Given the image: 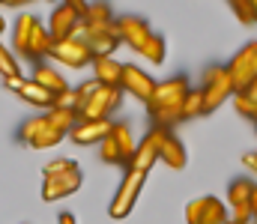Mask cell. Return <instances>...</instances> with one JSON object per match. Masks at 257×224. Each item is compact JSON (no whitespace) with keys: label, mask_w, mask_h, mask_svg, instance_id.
<instances>
[{"label":"cell","mask_w":257,"mask_h":224,"mask_svg":"<svg viewBox=\"0 0 257 224\" xmlns=\"http://www.w3.org/2000/svg\"><path fill=\"white\" fill-rule=\"evenodd\" d=\"M0 75H3V84H12V81H21L24 75L18 69V60L9 54V48L0 42Z\"/></svg>","instance_id":"25"},{"label":"cell","mask_w":257,"mask_h":224,"mask_svg":"<svg viewBox=\"0 0 257 224\" xmlns=\"http://www.w3.org/2000/svg\"><path fill=\"white\" fill-rule=\"evenodd\" d=\"M36 21H39V18L30 15V12H21V15L15 18V27H12V48H15V54L27 57V45H30V36H33Z\"/></svg>","instance_id":"18"},{"label":"cell","mask_w":257,"mask_h":224,"mask_svg":"<svg viewBox=\"0 0 257 224\" xmlns=\"http://www.w3.org/2000/svg\"><path fill=\"white\" fill-rule=\"evenodd\" d=\"M99 158H102L105 164H120V149L114 144V138H108V141L99 144Z\"/></svg>","instance_id":"32"},{"label":"cell","mask_w":257,"mask_h":224,"mask_svg":"<svg viewBox=\"0 0 257 224\" xmlns=\"http://www.w3.org/2000/svg\"><path fill=\"white\" fill-rule=\"evenodd\" d=\"M242 164H245L251 173H257V149H251V152H245V155H242Z\"/></svg>","instance_id":"34"},{"label":"cell","mask_w":257,"mask_h":224,"mask_svg":"<svg viewBox=\"0 0 257 224\" xmlns=\"http://www.w3.org/2000/svg\"><path fill=\"white\" fill-rule=\"evenodd\" d=\"M245 96H251V99L257 102V84H254V87H248V90H245Z\"/></svg>","instance_id":"37"},{"label":"cell","mask_w":257,"mask_h":224,"mask_svg":"<svg viewBox=\"0 0 257 224\" xmlns=\"http://www.w3.org/2000/svg\"><path fill=\"white\" fill-rule=\"evenodd\" d=\"M144 185H147V173H141V170H126V176L120 179L117 194H114L111 203H108V215H111L114 221H123V218L132 215V209H135V203H138Z\"/></svg>","instance_id":"3"},{"label":"cell","mask_w":257,"mask_h":224,"mask_svg":"<svg viewBox=\"0 0 257 224\" xmlns=\"http://www.w3.org/2000/svg\"><path fill=\"white\" fill-rule=\"evenodd\" d=\"M254 132H257V120H254Z\"/></svg>","instance_id":"40"},{"label":"cell","mask_w":257,"mask_h":224,"mask_svg":"<svg viewBox=\"0 0 257 224\" xmlns=\"http://www.w3.org/2000/svg\"><path fill=\"white\" fill-rule=\"evenodd\" d=\"M227 224H251V221H233V218H230V221H227Z\"/></svg>","instance_id":"39"},{"label":"cell","mask_w":257,"mask_h":224,"mask_svg":"<svg viewBox=\"0 0 257 224\" xmlns=\"http://www.w3.org/2000/svg\"><path fill=\"white\" fill-rule=\"evenodd\" d=\"M57 224H78V221H75V215H72V212H63V215L57 218Z\"/></svg>","instance_id":"36"},{"label":"cell","mask_w":257,"mask_h":224,"mask_svg":"<svg viewBox=\"0 0 257 224\" xmlns=\"http://www.w3.org/2000/svg\"><path fill=\"white\" fill-rule=\"evenodd\" d=\"M81 24H93V27H99V24H114V12H111L108 3H90Z\"/></svg>","instance_id":"26"},{"label":"cell","mask_w":257,"mask_h":224,"mask_svg":"<svg viewBox=\"0 0 257 224\" xmlns=\"http://www.w3.org/2000/svg\"><path fill=\"white\" fill-rule=\"evenodd\" d=\"M114 24H117L120 42L128 45L135 54H141V48H144V45H147V39L153 36L150 21H147V18H141V15H120V18H114Z\"/></svg>","instance_id":"11"},{"label":"cell","mask_w":257,"mask_h":224,"mask_svg":"<svg viewBox=\"0 0 257 224\" xmlns=\"http://www.w3.org/2000/svg\"><path fill=\"white\" fill-rule=\"evenodd\" d=\"M96 90H99V81H96V78H93V81H87V84H81V87H75V99H78V108H81V105H84V102H87V99H90Z\"/></svg>","instance_id":"33"},{"label":"cell","mask_w":257,"mask_h":224,"mask_svg":"<svg viewBox=\"0 0 257 224\" xmlns=\"http://www.w3.org/2000/svg\"><path fill=\"white\" fill-rule=\"evenodd\" d=\"M3 30H6V21H3V15H0V33H3Z\"/></svg>","instance_id":"38"},{"label":"cell","mask_w":257,"mask_h":224,"mask_svg":"<svg viewBox=\"0 0 257 224\" xmlns=\"http://www.w3.org/2000/svg\"><path fill=\"white\" fill-rule=\"evenodd\" d=\"M30 81H36V84H39L42 90H48V93H51L54 99L72 90V87L66 84V78H63L60 72H57V69H54L51 63H36V66H33V75H30Z\"/></svg>","instance_id":"17"},{"label":"cell","mask_w":257,"mask_h":224,"mask_svg":"<svg viewBox=\"0 0 257 224\" xmlns=\"http://www.w3.org/2000/svg\"><path fill=\"white\" fill-rule=\"evenodd\" d=\"M254 182L248 176H239L227 185V206H230V218L233 221H251V194H254Z\"/></svg>","instance_id":"12"},{"label":"cell","mask_w":257,"mask_h":224,"mask_svg":"<svg viewBox=\"0 0 257 224\" xmlns=\"http://www.w3.org/2000/svg\"><path fill=\"white\" fill-rule=\"evenodd\" d=\"M84 182V173L75 170V173H66V176H54V179H45L42 182V200L45 203H54V200H63L69 194H75Z\"/></svg>","instance_id":"16"},{"label":"cell","mask_w":257,"mask_h":224,"mask_svg":"<svg viewBox=\"0 0 257 224\" xmlns=\"http://www.w3.org/2000/svg\"><path fill=\"white\" fill-rule=\"evenodd\" d=\"M111 129H114L111 120H84V123H78V126L69 132V138H72L78 147H99L102 141L111 138Z\"/></svg>","instance_id":"13"},{"label":"cell","mask_w":257,"mask_h":224,"mask_svg":"<svg viewBox=\"0 0 257 224\" xmlns=\"http://www.w3.org/2000/svg\"><path fill=\"white\" fill-rule=\"evenodd\" d=\"M111 138H114V144L120 149V164L128 170V164H132V155H135V138H132V132H128V123H114V129H111Z\"/></svg>","instance_id":"21"},{"label":"cell","mask_w":257,"mask_h":224,"mask_svg":"<svg viewBox=\"0 0 257 224\" xmlns=\"http://www.w3.org/2000/svg\"><path fill=\"white\" fill-rule=\"evenodd\" d=\"M78 39L87 42V48L93 51V57H111L120 45V33H117V24H81L78 27Z\"/></svg>","instance_id":"6"},{"label":"cell","mask_w":257,"mask_h":224,"mask_svg":"<svg viewBox=\"0 0 257 224\" xmlns=\"http://www.w3.org/2000/svg\"><path fill=\"white\" fill-rule=\"evenodd\" d=\"M93 72H96V81H99L102 87H120L123 63L114 60V57H96V60H93Z\"/></svg>","instance_id":"20"},{"label":"cell","mask_w":257,"mask_h":224,"mask_svg":"<svg viewBox=\"0 0 257 224\" xmlns=\"http://www.w3.org/2000/svg\"><path fill=\"white\" fill-rule=\"evenodd\" d=\"M75 170H81V164H78V161H72V158H54V161H48V164L42 167L45 179H54V176H66V173H75Z\"/></svg>","instance_id":"28"},{"label":"cell","mask_w":257,"mask_h":224,"mask_svg":"<svg viewBox=\"0 0 257 224\" xmlns=\"http://www.w3.org/2000/svg\"><path fill=\"white\" fill-rule=\"evenodd\" d=\"M6 90H15L18 99L27 102V105H33V108H42V111H51V108H54V96H51L48 90H42L36 81H30V78L12 81V84H6Z\"/></svg>","instance_id":"15"},{"label":"cell","mask_w":257,"mask_h":224,"mask_svg":"<svg viewBox=\"0 0 257 224\" xmlns=\"http://www.w3.org/2000/svg\"><path fill=\"white\" fill-rule=\"evenodd\" d=\"M189 93H192V84H189L186 75H174V78H168V81H159L153 99L147 102V111H150L153 129H165V132H171V126L183 123L180 111H183V102H186Z\"/></svg>","instance_id":"1"},{"label":"cell","mask_w":257,"mask_h":224,"mask_svg":"<svg viewBox=\"0 0 257 224\" xmlns=\"http://www.w3.org/2000/svg\"><path fill=\"white\" fill-rule=\"evenodd\" d=\"M227 72L233 78V90L245 93L248 87L257 84V39L239 48V54H233V60L227 63Z\"/></svg>","instance_id":"4"},{"label":"cell","mask_w":257,"mask_h":224,"mask_svg":"<svg viewBox=\"0 0 257 224\" xmlns=\"http://www.w3.org/2000/svg\"><path fill=\"white\" fill-rule=\"evenodd\" d=\"M156 78L150 72H144L141 66H135V63H123V75H120V90H123V96H135L138 102H150L153 99V93H156Z\"/></svg>","instance_id":"9"},{"label":"cell","mask_w":257,"mask_h":224,"mask_svg":"<svg viewBox=\"0 0 257 224\" xmlns=\"http://www.w3.org/2000/svg\"><path fill=\"white\" fill-rule=\"evenodd\" d=\"M186 221L189 224H227L230 215H227V209H224V203H221L218 197L206 194V197L189 200V206H186Z\"/></svg>","instance_id":"8"},{"label":"cell","mask_w":257,"mask_h":224,"mask_svg":"<svg viewBox=\"0 0 257 224\" xmlns=\"http://www.w3.org/2000/svg\"><path fill=\"white\" fill-rule=\"evenodd\" d=\"M159 161H165L171 170H183V167L189 164L186 144H183L177 135H171V132H168V138H165V144H162V158H159Z\"/></svg>","instance_id":"19"},{"label":"cell","mask_w":257,"mask_h":224,"mask_svg":"<svg viewBox=\"0 0 257 224\" xmlns=\"http://www.w3.org/2000/svg\"><path fill=\"white\" fill-rule=\"evenodd\" d=\"M45 126H48V120H45V114H39V117H30V120H24V126L18 129V141L24 144V147H36V141H39V135L45 132Z\"/></svg>","instance_id":"22"},{"label":"cell","mask_w":257,"mask_h":224,"mask_svg":"<svg viewBox=\"0 0 257 224\" xmlns=\"http://www.w3.org/2000/svg\"><path fill=\"white\" fill-rule=\"evenodd\" d=\"M200 90H203V102H206V114L218 111L224 102H233L236 90H233V78L227 72V66H209L200 78Z\"/></svg>","instance_id":"2"},{"label":"cell","mask_w":257,"mask_h":224,"mask_svg":"<svg viewBox=\"0 0 257 224\" xmlns=\"http://www.w3.org/2000/svg\"><path fill=\"white\" fill-rule=\"evenodd\" d=\"M120 102H123L120 87H102L99 84V90L78 108V117H81V123L84 120H111V114L120 108Z\"/></svg>","instance_id":"5"},{"label":"cell","mask_w":257,"mask_h":224,"mask_svg":"<svg viewBox=\"0 0 257 224\" xmlns=\"http://www.w3.org/2000/svg\"><path fill=\"white\" fill-rule=\"evenodd\" d=\"M141 57H147L153 66H162V63H165V39H162L159 33H153V36L147 39V45L141 48Z\"/></svg>","instance_id":"27"},{"label":"cell","mask_w":257,"mask_h":224,"mask_svg":"<svg viewBox=\"0 0 257 224\" xmlns=\"http://www.w3.org/2000/svg\"><path fill=\"white\" fill-rule=\"evenodd\" d=\"M233 108H236V114H239V117H245V120H251V123L257 120V102L251 99V96L236 93V96H233Z\"/></svg>","instance_id":"30"},{"label":"cell","mask_w":257,"mask_h":224,"mask_svg":"<svg viewBox=\"0 0 257 224\" xmlns=\"http://www.w3.org/2000/svg\"><path fill=\"white\" fill-rule=\"evenodd\" d=\"M251 224H257V188L251 194Z\"/></svg>","instance_id":"35"},{"label":"cell","mask_w":257,"mask_h":224,"mask_svg":"<svg viewBox=\"0 0 257 224\" xmlns=\"http://www.w3.org/2000/svg\"><path fill=\"white\" fill-rule=\"evenodd\" d=\"M230 9L239 18V24H245V27L257 21V0H230Z\"/></svg>","instance_id":"29"},{"label":"cell","mask_w":257,"mask_h":224,"mask_svg":"<svg viewBox=\"0 0 257 224\" xmlns=\"http://www.w3.org/2000/svg\"><path fill=\"white\" fill-rule=\"evenodd\" d=\"M51 57L60 66H69V69H84V66H93V60H96L93 51L87 48V42L78 39V36H72L66 42H54L51 45Z\"/></svg>","instance_id":"10"},{"label":"cell","mask_w":257,"mask_h":224,"mask_svg":"<svg viewBox=\"0 0 257 224\" xmlns=\"http://www.w3.org/2000/svg\"><path fill=\"white\" fill-rule=\"evenodd\" d=\"M45 117H48V123H51L54 129H60L66 135L81 123V117H78L75 108H51V111H45Z\"/></svg>","instance_id":"23"},{"label":"cell","mask_w":257,"mask_h":224,"mask_svg":"<svg viewBox=\"0 0 257 224\" xmlns=\"http://www.w3.org/2000/svg\"><path fill=\"white\" fill-rule=\"evenodd\" d=\"M165 138H168V132H165V129H150V132L141 138L138 149H135L128 170H141V173H150V170H153V164L162 158V144H165Z\"/></svg>","instance_id":"7"},{"label":"cell","mask_w":257,"mask_h":224,"mask_svg":"<svg viewBox=\"0 0 257 224\" xmlns=\"http://www.w3.org/2000/svg\"><path fill=\"white\" fill-rule=\"evenodd\" d=\"M78 27H81V18L66 6L60 3L54 12H51V18H48V33H51V42H66V39H72V36H78Z\"/></svg>","instance_id":"14"},{"label":"cell","mask_w":257,"mask_h":224,"mask_svg":"<svg viewBox=\"0 0 257 224\" xmlns=\"http://www.w3.org/2000/svg\"><path fill=\"white\" fill-rule=\"evenodd\" d=\"M45 120H48V117H45ZM63 138H66V132H60V129H54V126L48 123V126H45V132L39 135V141H36V147H33V149H48V147H57V144H60Z\"/></svg>","instance_id":"31"},{"label":"cell","mask_w":257,"mask_h":224,"mask_svg":"<svg viewBox=\"0 0 257 224\" xmlns=\"http://www.w3.org/2000/svg\"><path fill=\"white\" fill-rule=\"evenodd\" d=\"M200 114H206V102H203V90L194 87L192 93L186 96V102H183L180 117H183V120H194V117H200Z\"/></svg>","instance_id":"24"}]
</instances>
